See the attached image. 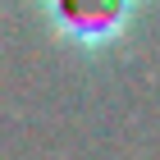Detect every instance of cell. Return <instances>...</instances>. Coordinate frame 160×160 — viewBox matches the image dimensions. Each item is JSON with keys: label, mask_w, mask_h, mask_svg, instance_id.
<instances>
[{"label": "cell", "mask_w": 160, "mask_h": 160, "mask_svg": "<svg viewBox=\"0 0 160 160\" xmlns=\"http://www.w3.org/2000/svg\"><path fill=\"white\" fill-rule=\"evenodd\" d=\"M147 0H46L50 32L78 55H110L133 37Z\"/></svg>", "instance_id": "1"}]
</instances>
